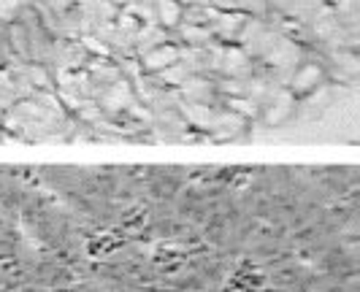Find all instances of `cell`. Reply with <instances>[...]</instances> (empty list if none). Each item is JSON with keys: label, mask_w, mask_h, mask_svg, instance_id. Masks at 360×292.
<instances>
[{"label": "cell", "mask_w": 360, "mask_h": 292, "mask_svg": "<svg viewBox=\"0 0 360 292\" xmlns=\"http://www.w3.org/2000/svg\"><path fill=\"white\" fill-rule=\"evenodd\" d=\"M304 57H307V49H304L301 44H295V41H290V38L279 36V41L271 46V52L263 57L260 62L276 73V76H279V81L285 84V79H288L290 73L304 62Z\"/></svg>", "instance_id": "6da1fadb"}, {"label": "cell", "mask_w": 360, "mask_h": 292, "mask_svg": "<svg viewBox=\"0 0 360 292\" xmlns=\"http://www.w3.org/2000/svg\"><path fill=\"white\" fill-rule=\"evenodd\" d=\"M325 81H328V76H325L323 65H320V60L314 55V49H307L304 62L285 79V87H288L295 98H304V95L314 92L320 84H325Z\"/></svg>", "instance_id": "7a4b0ae2"}, {"label": "cell", "mask_w": 360, "mask_h": 292, "mask_svg": "<svg viewBox=\"0 0 360 292\" xmlns=\"http://www.w3.org/2000/svg\"><path fill=\"white\" fill-rule=\"evenodd\" d=\"M247 130H250L247 119H241L238 114L228 111L219 103V109L214 111V117H212V122L206 128V135H209V144H228V141L247 138Z\"/></svg>", "instance_id": "3957f363"}, {"label": "cell", "mask_w": 360, "mask_h": 292, "mask_svg": "<svg viewBox=\"0 0 360 292\" xmlns=\"http://www.w3.org/2000/svg\"><path fill=\"white\" fill-rule=\"evenodd\" d=\"M176 92L187 103H203V106L219 103V95L214 90V76H187V81Z\"/></svg>", "instance_id": "277c9868"}, {"label": "cell", "mask_w": 360, "mask_h": 292, "mask_svg": "<svg viewBox=\"0 0 360 292\" xmlns=\"http://www.w3.org/2000/svg\"><path fill=\"white\" fill-rule=\"evenodd\" d=\"M139 62H141V68H144L146 76H155V73L171 68L174 62H179V46H176L174 41H165L160 46L144 52V55L139 57Z\"/></svg>", "instance_id": "5b68a950"}, {"label": "cell", "mask_w": 360, "mask_h": 292, "mask_svg": "<svg viewBox=\"0 0 360 292\" xmlns=\"http://www.w3.org/2000/svg\"><path fill=\"white\" fill-rule=\"evenodd\" d=\"M247 17L250 14H244V11H219L214 17V22L209 25V30H212L214 41H219V44H236L238 30L247 22Z\"/></svg>", "instance_id": "8992f818"}, {"label": "cell", "mask_w": 360, "mask_h": 292, "mask_svg": "<svg viewBox=\"0 0 360 292\" xmlns=\"http://www.w3.org/2000/svg\"><path fill=\"white\" fill-rule=\"evenodd\" d=\"M165 41H171V33L160 27L158 22H141V27L136 30V36H133V49H136V57H141L144 52L149 49H155V46H160Z\"/></svg>", "instance_id": "52a82bcc"}, {"label": "cell", "mask_w": 360, "mask_h": 292, "mask_svg": "<svg viewBox=\"0 0 360 292\" xmlns=\"http://www.w3.org/2000/svg\"><path fill=\"white\" fill-rule=\"evenodd\" d=\"M19 6H22V0H0V27L17 22Z\"/></svg>", "instance_id": "ba28073f"}, {"label": "cell", "mask_w": 360, "mask_h": 292, "mask_svg": "<svg viewBox=\"0 0 360 292\" xmlns=\"http://www.w3.org/2000/svg\"><path fill=\"white\" fill-rule=\"evenodd\" d=\"M3 57H6V41H3V27H0V65H3Z\"/></svg>", "instance_id": "9c48e42d"}, {"label": "cell", "mask_w": 360, "mask_h": 292, "mask_svg": "<svg viewBox=\"0 0 360 292\" xmlns=\"http://www.w3.org/2000/svg\"><path fill=\"white\" fill-rule=\"evenodd\" d=\"M195 3H203V0H195Z\"/></svg>", "instance_id": "30bf717a"}, {"label": "cell", "mask_w": 360, "mask_h": 292, "mask_svg": "<svg viewBox=\"0 0 360 292\" xmlns=\"http://www.w3.org/2000/svg\"><path fill=\"white\" fill-rule=\"evenodd\" d=\"M325 3H330V0H325Z\"/></svg>", "instance_id": "8fae6325"}]
</instances>
